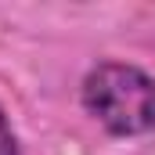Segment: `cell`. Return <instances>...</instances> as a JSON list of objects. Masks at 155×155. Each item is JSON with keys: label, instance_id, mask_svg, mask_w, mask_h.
<instances>
[{"label": "cell", "instance_id": "1", "mask_svg": "<svg viewBox=\"0 0 155 155\" xmlns=\"http://www.w3.org/2000/svg\"><path fill=\"white\" fill-rule=\"evenodd\" d=\"M83 108L116 137L155 130V76L126 61H101L83 79Z\"/></svg>", "mask_w": 155, "mask_h": 155}, {"label": "cell", "instance_id": "2", "mask_svg": "<svg viewBox=\"0 0 155 155\" xmlns=\"http://www.w3.org/2000/svg\"><path fill=\"white\" fill-rule=\"evenodd\" d=\"M0 155H22L18 152V137H15L7 116H4V108H0Z\"/></svg>", "mask_w": 155, "mask_h": 155}]
</instances>
